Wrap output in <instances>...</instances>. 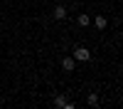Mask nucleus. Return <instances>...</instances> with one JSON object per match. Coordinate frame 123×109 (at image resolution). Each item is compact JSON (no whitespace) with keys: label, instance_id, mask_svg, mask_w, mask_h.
I'll use <instances>...</instances> for the list:
<instances>
[{"label":"nucleus","instance_id":"nucleus-8","mask_svg":"<svg viewBox=\"0 0 123 109\" xmlns=\"http://www.w3.org/2000/svg\"><path fill=\"white\" fill-rule=\"evenodd\" d=\"M62 109H76V107H74V104H69V102H67V104H64V107H62Z\"/></svg>","mask_w":123,"mask_h":109},{"label":"nucleus","instance_id":"nucleus-1","mask_svg":"<svg viewBox=\"0 0 123 109\" xmlns=\"http://www.w3.org/2000/svg\"><path fill=\"white\" fill-rule=\"evenodd\" d=\"M74 59H76V62H89V59H91V50L79 45V47L74 50Z\"/></svg>","mask_w":123,"mask_h":109},{"label":"nucleus","instance_id":"nucleus-2","mask_svg":"<svg viewBox=\"0 0 123 109\" xmlns=\"http://www.w3.org/2000/svg\"><path fill=\"white\" fill-rule=\"evenodd\" d=\"M62 69H64V72H74L76 69V59L74 57H64L62 59Z\"/></svg>","mask_w":123,"mask_h":109},{"label":"nucleus","instance_id":"nucleus-10","mask_svg":"<svg viewBox=\"0 0 123 109\" xmlns=\"http://www.w3.org/2000/svg\"><path fill=\"white\" fill-rule=\"evenodd\" d=\"M54 109H62V107H54Z\"/></svg>","mask_w":123,"mask_h":109},{"label":"nucleus","instance_id":"nucleus-3","mask_svg":"<svg viewBox=\"0 0 123 109\" xmlns=\"http://www.w3.org/2000/svg\"><path fill=\"white\" fill-rule=\"evenodd\" d=\"M94 27H96V30H106V27H108V20H106L104 15H96V17H94Z\"/></svg>","mask_w":123,"mask_h":109},{"label":"nucleus","instance_id":"nucleus-6","mask_svg":"<svg viewBox=\"0 0 123 109\" xmlns=\"http://www.w3.org/2000/svg\"><path fill=\"white\" fill-rule=\"evenodd\" d=\"M64 104H67V97L64 94H57L54 97V107H64Z\"/></svg>","mask_w":123,"mask_h":109},{"label":"nucleus","instance_id":"nucleus-9","mask_svg":"<svg viewBox=\"0 0 123 109\" xmlns=\"http://www.w3.org/2000/svg\"><path fill=\"white\" fill-rule=\"evenodd\" d=\"M94 109H101V107H96V104H94Z\"/></svg>","mask_w":123,"mask_h":109},{"label":"nucleus","instance_id":"nucleus-5","mask_svg":"<svg viewBox=\"0 0 123 109\" xmlns=\"http://www.w3.org/2000/svg\"><path fill=\"white\" fill-rule=\"evenodd\" d=\"M79 25H81V27H89V25H91V20H89L86 13H81V15H79Z\"/></svg>","mask_w":123,"mask_h":109},{"label":"nucleus","instance_id":"nucleus-7","mask_svg":"<svg viewBox=\"0 0 123 109\" xmlns=\"http://www.w3.org/2000/svg\"><path fill=\"white\" fill-rule=\"evenodd\" d=\"M86 102H89V104H91V107H94V104H96V102H98V97H96V94H94V92H91V94H89V99H86Z\"/></svg>","mask_w":123,"mask_h":109},{"label":"nucleus","instance_id":"nucleus-4","mask_svg":"<svg viewBox=\"0 0 123 109\" xmlns=\"http://www.w3.org/2000/svg\"><path fill=\"white\" fill-rule=\"evenodd\" d=\"M52 15H54V20H64V17H67V7H64V5H57Z\"/></svg>","mask_w":123,"mask_h":109}]
</instances>
